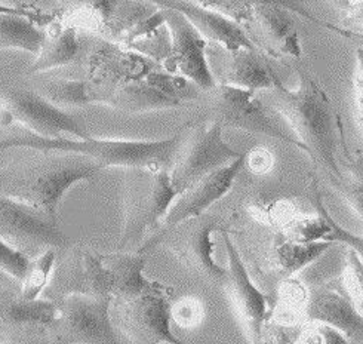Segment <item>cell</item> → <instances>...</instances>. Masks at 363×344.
Masks as SVG:
<instances>
[{"instance_id":"obj_8","label":"cell","mask_w":363,"mask_h":344,"mask_svg":"<svg viewBox=\"0 0 363 344\" xmlns=\"http://www.w3.org/2000/svg\"><path fill=\"white\" fill-rule=\"evenodd\" d=\"M208 94L211 121L218 122L223 128L270 137L304 152L300 141L286 134L270 116L269 107L257 96V92L228 85H217L208 91Z\"/></svg>"},{"instance_id":"obj_17","label":"cell","mask_w":363,"mask_h":344,"mask_svg":"<svg viewBox=\"0 0 363 344\" xmlns=\"http://www.w3.org/2000/svg\"><path fill=\"white\" fill-rule=\"evenodd\" d=\"M242 28L254 46L273 60L300 58L301 42L294 12L277 2L257 4Z\"/></svg>"},{"instance_id":"obj_23","label":"cell","mask_w":363,"mask_h":344,"mask_svg":"<svg viewBox=\"0 0 363 344\" xmlns=\"http://www.w3.org/2000/svg\"><path fill=\"white\" fill-rule=\"evenodd\" d=\"M104 261L113 276V301L134 299L155 284L144 276L145 258L143 253L118 251L104 255Z\"/></svg>"},{"instance_id":"obj_1","label":"cell","mask_w":363,"mask_h":344,"mask_svg":"<svg viewBox=\"0 0 363 344\" xmlns=\"http://www.w3.org/2000/svg\"><path fill=\"white\" fill-rule=\"evenodd\" d=\"M27 150L0 168V194L45 209L58 218V208L74 184L91 182L106 165L91 156L61 150Z\"/></svg>"},{"instance_id":"obj_18","label":"cell","mask_w":363,"mask_h":344,"mask_svg":"<svg viewBox=\"0 0 363 344\" xmlns=\"http://www.w3.org/2000/svg\"><path fill=\"white\" fill-rule=\"evenodd\" d=\"M306 321L323 322L341 331L350 343H363V316L341 281L313 288L304 303Z\"/></svg>"},{"instance_id":"obj_20","label":"cell","mask_w":363,"mask_h":344,"mask_svg":"<svg viewBox=\"0 0 363 344\" xmlns=\"http://www.w3.org/2000/svg\"><path fill=\"white\" fill-rule=\"evenodd\" d=\"M145 2L183 13L209 43L220 45L225 49L255 48L250 38L246 36L242 26L236 21L216 11L197 5L191 0H145Z\"/></svg>"},{"instance_id":"obj_9","label":"cell","mask_w":363,"mask_h":344,"mask_svg":"<svg viewBox=\"0 0 363 344\" xmlns=\"http://www.w3.org/2000/svg\"><path fill=\"white\" fill-rule=\"evenodd\" d=\"M172 288L155 284L140 296L125 301H113L118 309V326L122 334L137 344H181L171 330Z\"/></svg>"},{"instance_id":"obj_24","label":"cell","mask_w":363,"mask_h":344,"mask_svg":"<svg viewBox=\"0 0 363 344\" xmlns=\"http://www.w3.org/2000/svg\"><path fill=\"white\" fill-rule=\"evenodd\" d=\"M58 303L51 299H24L21 296L0 301V325L5 328L48 330L58 316Z\"/></svg>"},{"instance_id":"obj_34","label":"cell","mask_w":363,"mask_h":344,"mask_svg":"<svg viewBox=\"0 0 363 344\" xmlns=\"http://www.w3.org/2000/svg\"><path fill=\"white\" fill-rule=\"evenodd\" d=\"M341 282L357 312L363 316V261L350 248L345 253V269Z\"/></svg>"},{"instance_id":"obj_38","label":"cell","mask_w":363,"mask_h":344,"mask_svg":"<svg viewBox=\"0 0 363 344\" xmlns=\"http://www.w3.org/2000/svg\"><path fill=\"white\" fill-rule=\"evenodd\" d=\"M202 319V307L194 300H183L177 306H172V321H177L183 326H191L199 323Z\"/></svg>"},{"instance_id":"obj_41","label":"cell","mask_w":363,"mask_h":344,"mask_svg":"<svg viewBox=\"0 0 363 344\" xmlns=\"http://www.w3.org/2000/svg\"><path fill=\"white\" fill-rule=\"evenodd\" d=\"M342 23L349 27L363 28V0H359V2L344 9Z\"/></svg>"},{"instance_id":"obj_43","label":"cell","mask_w":363,"mask_h":344,"mask_svg":"<svg viewBox=\"0 0 363 344\" xmlns=\"http://www.w3.org/2000/svg\"><path fill=\"white\" fill-rule=\"evenodd\" d=\"M356 2H359V0H337V4H338L340 6H342L344 9H345V8H349L350 5L356 4Z\"/></svg>"},{"instance_id":"obj_37","label":"cell","mask_w":363,"mask_h":344,"mask_svg":"<svg viewBox=\"0 0 363 344\" xmlns=\"http://www.w3.org/2000/svg\"><path fill=\"white\" fill-rule=\"evenodd\" d=\"M326 217H328V221L329 224H331L333 227V232L331 235L328 236V240L331 242H340L342 245H345V247H349L350 250H353L359 258L363 261V236H357L349 231H345V228L338 224L333 217L331 214H329L328 209H326Z\"/></svg>"},{"instance_id":"obj_29","label":"cell","mask_w":363,"mask_h":344,"mask_svg":"<svg viewBox=\"0 0 363 344\" xmlns=\"http://www.w3.org/2000/svg\"><path fill=\"white\" fill-rule=\"evenodd\" d=\"M57 265V251L46 250L28 261V266L21 277L20 296L24 299H39L51 279Z\"/></svg>"},{"instance_id":"obj_44","label":"cell","mask_w":363,"mask_h":344,"mask_svg":"<svg viewBox=\"0 0 363 344\" xmlns=\"http://www.w3.org/2000/svg\"><path fill=\"white\" fill-rule=\"evenodd\" d=\"M11 281H13L11 276H8L5 272H2L0 270V282H11Z\"/></svg>"},{"instance_id":"obj_21","label":"cell","mask_w":363,"mask_h":344,"mask_svg":"<svg viewBox=\"0 0 363 344\" xmlns=\"http://www.w3.org/2000/svg\"><path fill=\"white\" fill-rule=\"evenodd\" d=\"M334 243L335 242L331 240L301 243L285 238L284 242L272 245L264 263H266L269 274L274 276L277 281H289L291 277L323 255L329 248H333Z\"/></svg>"},{"instance_id":"obj_14","label":"cell","mask_w":363,"mask_h":344,"mask_svg":"<svg viewBox=\"0 0 363 344\" xmlns=\"http://www.w3.org/2000/svg\"><path fill=\"white\" fill-rule=\"evenodd\" d=\"M162 67L153 60L119 43L103 42L89 57L88 87L94 103H106L119 87L144 79L152 70Z\"/></svg>"},{"instance_id":"obj_40","label":"cell","mask_w":363,"mask_h":344,"mask_svg":"<svg viewBox=\"0 0 363 344\" xmlns=\"http://www.w3.org/2000/svg\"><path fill=\"white\" fill-rule=\"evenodd\" d=\"M245 162L250 165V168L257 172V174H262V172H267L272 165H273V157L270 152L266 150H252L251 153H247L245 157Z\"/></svg>"},{"instance_id":"obj_16","label":"cell","mask_w":363,"mask_h":344,"mask_svg":"<svg viewBox=\"0 0 363 344\" xmlns=\"http://www.w3.org/2000/svg\"><path fill=\"white\" fill-rule=\"evenodd\" d=\"M208 62L217 85H228L252 92L267 91L282 82L273 72L269 57L257 48L225 49L208 45Z\"/></svg>"},{"instance_id":"obj_42","label":"cell","mask_w":363,"mask_h":344,"mask_svg":"<svg viewBox=\"0 0 363 344\" xmlns=\"http://www.w3.org/2000/svg\"><path fill=\"white\" fill-rule=\"evenodd\" d=\"M0 15H23V16H28V18L36 20L38 23L43 20V15L39 11L18 8V6H11V5H5L2 2H0Z\"/></svg>"},{"instance_id":"obj_26","label":"cell","mask_w":363,"mask_h":344,"mask_svg":"<svg viewBox=\"0 0 363 344\" xmlns=\"http://www.w3.org/2000/svg\"><path fill=\"white\" fill-rule=\"evenodd\" d=\"M45 28L23 15H0V49H18L38 55Z\"/></svg>"},{"instance_id":"obj_10","label":"cell","mask_w":363,"mask_h":344,"mask_svg":"<svg viewBox=\"0 0 363 344\" xmlns=\"http://www.w3.org/2000/svg\"><path fill=\"white\" fill-rule=\"evenodd\" d=\"M58 316L46 330L55 341L110 344L116 343L111 322L113 297H94L72 294L58 301Z\"/></svg>"},{"instance_id":"obj_36","label":"cell","mask_w":363,"mask_h":344,"mask_svg":"<svg viewBox=\"0 0 363 344\" xmlns=\"http://www.w3.org/2000/svg\"><path fill=\"white\" fill-rule=\"evenodd\" d=\"M300 341L304 343H320V344H337V343H350L341 331H338L334 326L316 322V321H307L304 328L301 331Z\"/></svg>"},{"instance_id":"obj_2","label":"cell","mask_w":363,"mask_h":344,"mask_svg":"<svg viewBox=\"0 0 363 344\" xmlns=\"http://www.w3.org/2000/svg\"><path fill=\"white\" fill-rule=\"evenodd\" d=\"M262 103L282 116L319 172L338 182V119L335 109L318 82L300 73L295 88L282 84L267 89Z\"/></svg>"},{"instance_id":"obj_15","label":"cell","mask_w":363,"mask_h":344,"mask_svg":"<svg viewBox=\"0 0 363 344\" xmlns=\"http://www.w3.org/2000/svg\"><path fill=\"white\" fill-rule=\"evenodd\" d=\"M245 157L246 155L243 153L240 157H238L232 163H228V165L213 171L212 174L203 177L189 189L181 192L174 199L169 211L167 212V216H164L160 226L157 227V231H155L144 240V243L141 245L137 253H145L147 248L150 247L152 242H155L163 233L171 231L172 227L189 218L205 214L213 204L223 199L224 196L230 192V189H232L235 179L242 171V168L246 165Z\"/></svg>"},{"instance_id":"obj_31","label":"cell","mask_w":363,"mask_h":344,"mask_svg":"<svg viewBox=\"0 0 363 344\" xmlns=\"http://www.w3.org/2000/svg\"><path fill=\"white\" fill-rule=\"evenodd\" d=\"M338 193L353 214L363 223V157H354L337 182Z\"/></svg>"},{"instance_id":"obj_12","label":"cell","mask_w":363,"mask_h":344,"mask_svg":"<svg viewBox=\"0 0 363 344\" xmlns=\"http://www.w3.org/2000/svg\"><path fill=\"white\" fill-rule=\"evenodd\" d=\"M46 297L58 301L72 294L111 297L113 276L104 255L85 247L70 248L61 263L54 267L46 287Z\"/></svg>"},{"instance_id":"obj_4","label":"cell","mask_w":363,"mask_h":344,"mask_svg":"<svg viewBox=\"0 0 363 344\" xmlns=\"http://www.w3.org/2000/svg\"><path fill=\"white\" fill-rule=\"evenodd\" d=\"M178 192L168 170H128L122 184L123 227L118 251H138L148 233L157 231Z\"/></svg>"},{"instance_id":"obj_22","label":"cell","mask_w":363,"mask_h":344,"mask_svg":"<svg viewBox=\"0 0 363 344\" xmlns=\"http://www.w3.org/2000/svg\"><path fill=\"white\" fill-rule=\"evenodd\" d=\"M80 40L74 26L55 23L45 28V36L28 73H45L72 64L79 58Z\"/></svg>"},{"instance_id":"obj_33","label":"cell","mask_w":363,"mask_h":344,"mask_svg":"<svg viewBox=\"0 0 363 344\" xmlns=\"http://www.w3.org/2000/svg\"><path fill=\"white\" fill-rule=\"evenodd\" d=\"M62 2L70 8V12H76L79 18L95 24L104 31L119 0H62Z\"/></svg>"},{"instance_id":"obj_25","label":"cell","mask_w":363,"mask_h":344,"mask_svg":"<svg viewBox=\"0 0 363 344\" xmlns=\"http://www.w3.org/2000/svg\"><path fill=\"white\" fill-rule=\"evenodd\" d=\"M106 104L125 113H147L181 106L175 98L148 84L145 77L119 87L108 96Z\"/></svg>"},{"instance_id":"obj_11","label":"cell","mask_w":363,"mask_h":344,"mask_svg":"<svg viewBox=\"0 0 363 344\" xmlns=\"http://www.w3.org/2000/svg\"><path fill=\"white\" fill-rule=\"evenodd\" d=\"M0 236L27 254L69 247L58 218L42 208L0 194ZM28 255V254H27Z\"/></svg>"},{"instance_id":"obj_7","label":"cell","mask_w":363,"mask_h":344,"mask_svg":"<svg viewBox=\"0 0 363 344\" xmlns=\"http://www.w3.org/2000/svg\"><path fill=\"white\" fill-rule=\"evenodd\" d=\"M12 123H20L27 133L48 138L91 137L67 110L52 104L40 92L13 87L0 94V126Z\"/></svg>"},{"instance_id":"obj_19","label":"cell","mask_w":363,"mask_h":344,"mask_svg":"<svg viewBox=\"0 0 363 344\" xmlns=\"http://www.w3.org/2000/svg\"><path fill=\"white\" fill-rule=\"evenodd\" d=\"M223 240L228 260V282L235 306L243 321L251 341H259L264 323L269 319L267 297L257 288L247 273L243 260L228 233L223 231Z\"/></svg>"},{"instance_id":"obj_28","label":"cell","mask_w":363,"mask_h":344,"mask_svg":"<svg viewBox=\"0 0 363 344\" xmlns=\"http://www.w3.org/2000/svg\"><path fill=\"white\" fill-rule=\"evenodd\" d=\"M52 104L67 110L94 103L86 79H55L49 80L39 91Z\"/></svg>"},{"instance_id":"obj_5","label":"cell","mask_w":363,"mask_h":344,"mask_svg":"<svg viewBox=\"0 0 363 344\" xmlns=\"http://www.w3.org/2000/svg\"><path fill=\"white\" fill-rule=\"evenodd\" d=\"M224 128L216 121H201L184 126L183 143L171 170V182L178 194L243 153L223 140Z\"/></svg>"},{"instance_id":"obj_6","label":"cell","mask_w":363,"mask_h":344,"mask_svg":"<svg viewBox=\"0 0 363 344\" xmlns=\"http://www.w3.org/2000/svg\"><path fill=\"white\" fill-rule=\"evenodd\" d=\"M220 220L211 214L189 218L177 224L150 243L148 250L164 245L174 257L194 277L211 287H224L228 282V269L213 260L212 232L220 227Z\"/></svg>"},{"instance_id":"obj_3","label":"cell","mask_w":363,"mask_h":344,"mask_svg":"<svg viewBox=\"0 0 363 344\" xmlns=\"http://www.w3.org/2000/svg\"><path fill=\"white\" fill-rule=\"evenodd\" d=\"M184 126L174 137L157 141H130V140H98L94 137H57L48 138L27 133L0 141V150L6 149H38L61 150L91 156L103 162L106 168L121 167L126 170H168L174 167L175 157L183 143Z\"/></svg>"},{"instance_id":"obj_27","label":"cell","mask_w":363,"mask_h":344,"mask_svg":"<svg viewBox=\"0 0 363 344\" xmlns=\"http://www.w3.org/2000/svg\"><path fill=\"white\" fill-rule=\"evenodd\" d=\"M191 2L216 11L227 16V18L236 21L239 26H243L250 20L252 8L261 2H277L311 23H320L316 16L310 13V11L303 4V0H191Z\"/></svg>"},{"instance_id":"obj_13","label":"cell","mask_w":363,"mask_h":344,"mask_svg":"<svg viewBox=\"0 0 363 344\" xmlns=\"http://www.w3.org/2000/svg\"><path fill=\"white\" fill-rule=\"evenodd\" d=\"M162 11L171 36V51L162 69L187 77L203 92L216 88L217 82L208 62L209 42L183 13L168 8H162Z\"/></svg>"},{"instance_id":"obj_30","label":"cell","mask_w":363,"mask_h":344,"mask_svg":"<svg viewBox=\"0 0 363 344\" xmlns=\"http://www.w3.org/2000/svg\"><path fill=\"white\" fill-rule=\"evenodd\" d=\"M318 206V217H304L295 218L285 226V238L294 242L310 243L318 240H328V236L331 235L333 227L326 217V208L322 201L316 199Z\"/></svg>"},{"instance_id":"obj_32","label":"cell","mask_w":363,"mask_h":344,"mask_svg":"<svg viewBox=\"0 0 363 344\" xmlns=\"http://www.w3.org/2000/svg\"><path fill=\"white\" fill-rule=\"evenodd\" d=\"M145 80L148 84H152L153 87L160 89L162 92L175 98L179 103H183L184 100H194V98L199 96L202 91L187 77L169 73L167 70H163L162 67L152 70L145 76Z\"/></svg>"},{"instance_id":"obj_39","label":"cell","mask_w":363,"mask_h":344,"mask_svg":"<svg viewBox=\"0 0 363 344\" xmlns=\"http://www.w3.org/2000/svg\"><path fill=\"white\" fill-rule=\"evenodd\" d=\"M353 94L357 119L363 126V46L356 51V67L353 74Z\"/></svg>"},{"instance_id":"obj_35","label":"cell","mask_w":363,"mask_h":344,"mask_svg":"<svg viewBox=\"0 0 363 344\" xmlns=\"http://www.w3.org/2000/svg\"><path fill=\"white\" fill-rule=\"evenodd\" d=\"M28 255L15 248L5 238L0 236V270L11 276L13 281H21L28 266Z\"/></svg>"}]
</instances>
